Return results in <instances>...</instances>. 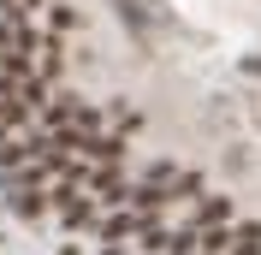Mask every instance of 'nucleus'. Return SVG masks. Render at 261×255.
Listing matches in <instances>:
<instances>
[{"instance_id": "f257e3e1", "label": "nucleus", "mask_w": 261, "mask_h": 255, "mask_svg": "<svg viewBox=\"0 0 261 255\" xmlns=\"http://www.w3.org/2000/svg\"><path fill=\"white\" fill-rule=\"evenodd\" d=\"M249 71H261V60H249Z\"/></svg>"}]
</instances>
